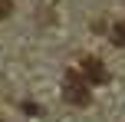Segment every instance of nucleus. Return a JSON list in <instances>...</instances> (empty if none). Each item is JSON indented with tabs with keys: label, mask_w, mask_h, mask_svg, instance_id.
<instances>
[{
	"label": "nucleus",
	"mask_w": 125,
	"mask_h": 122,
	"mask_svg": "<svg viewBox=\"0 0 125 122\" xmlns=\"http://www.w3.org/2000/svg\"><path fill=\"white\" fill-rule=\"evenodd\" d=\"M10 10H13V3H10V0H0V20H7V17H10Z\"/></svg>",
	"instance_id": "20e7f679"
},
{
	"label": "nucleus",
	"mask_w": 125,
	"mask_h": 122,
	"mask_svg": "<svg viewBox=\"0 0 125 122\" xmlns=\"http://www.w3.org/2000/svg\"><path fill=\"white\" fill-rule=\"evenodd\" d=\"M62 99L69 106H89L92 92H89V83L79 76V73H69L66 76V86H62Z\"/></svg>",
	"instance_id": "f257e3e1"
},
{
	"label": "nucleus",
	"mask_w": 125,
	"mask_h": 122,
	"mask_svg": "<svg viewBox=\"0 0 125 122\" xmlns=\"http://www.w3.org/2000/svg\"><path fill=\"white\" fill-rule=\"evenodd\" d=\"M112 43L115 46H125V20H119V23L112 26Z\"/></svg>",
	"instance_id": "7ed1b4c3"
},
{
	"label": "nucleus",
	"mask_w": 125,
	"mask_h": 122,
	"mask_svg": "<svg viewBox=\"0 0 125 122\" xmlns=\"http://www.w3.org/2000/svg\"><path fill=\"white\" fill-rule=\"evenodd\" d=\"M82 69H86L89 83H105V79H109L105 66H102V63H99V59H95V56H86V59H82Z\"/></svg>",
	"instance_id": "f03ea898"
}]
</instances>
